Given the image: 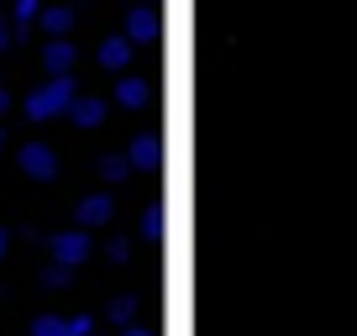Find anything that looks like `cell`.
<instances>
[{
  "label": "cell",
  "instance_id": "1",
  "mask_svg": "<svg viewBox=\"0 0 357 336\" xmlns=\"http://www.w3.org/2000/svg\"><path fill=\"white\" fill-rule=\"evenodd\" d=\"M105 215H111V200H84V211H79V221H84V226H100Z\"/></svg>",
  "mask_w": 357,
  "mask_h": 336
},
{
  "label": "cell",
  "instance_id": "2",
  "mask_svg": "<svg viewBox=\"0 0 357 336\" xmlns=\"http://www.w3.org/2000/svg\"><path fill=\"white\" fill-rule=\"evenodd\" d=\"M58 258H63V263H79V258H84V236H63V242H58Z\"/></svg>",
  "mask_w": 357,
  "mask_h": 336
},
{
  "label": "cell",
  "instance_id": "3",
  "mask_svg": "<svg viewBox=\"0 0 357 336\" xmlns=\"http://www.w3.org/2000/svg\"><path fill=\"white\" fill-rule=\"evenodd\" d=\"M26 163H32V174H53V158H47L43 147H32V153H26Z\"/></svg>",
  "mask_w": 357,
  "mask_h": 336
},
{
  "label": "cell",
  "instance_id": "4",
  "mask_svg": "<svg viewBox=\"0 0 357 336\" xmlns=\"http://www.w3.org/2000/svg\"><path fill=\"white\" fill-rule=\"evenodd\" d=\"M63 331H68L63 321H37V336H63Z\"/></svg>",
  "mask_w": 357,
  "mask_h": 336
},
{
  "label": "cell",
  "instance_id": "5",
  "mask_svg": "<svg viewBox=\"0 0 357 336\" xmlns=\"http://www.w3.org/2000/svg\"><path fill=\"white\" fill-rule=\"evenodd\" d=\"M126 336H147V331H126Z\"/></svg>",
  "mask_w": 357,
  "mask_h": 336
},
{
  "label": "cell",
  "instance_id": "6",
  "mask_svg": "<svg viewBox=\"0 0 357 336\" xmlns=\"http://www.w3.org/2000/svg\"><path fill=\"white\" fill-rule=\"evenodd\" d=\"M0 242H6V236H0Z\"/></svg>",
  "mask_w": 357,
  "mask_h": 336
}]
</instances>
